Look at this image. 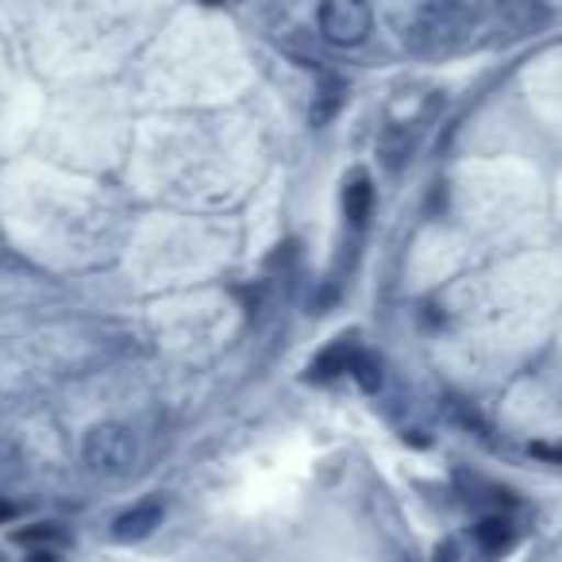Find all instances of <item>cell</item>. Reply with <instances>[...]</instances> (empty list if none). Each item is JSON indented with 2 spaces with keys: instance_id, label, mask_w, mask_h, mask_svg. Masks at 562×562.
Here are the masks:
<instances>
[{
  "instance_id": "6",
  "label": "cell",
  "mask_w": 562,
  "mask_h": 562,
  "mask_svg": "<svg viewBox=\"0 0 562 562\" xmlns=\"http://www.w3.org/2000/svg\"><path fill=\"white\" fill-rule=\"evenodd\" d=\"M344 101H347V81L344 78H324L321 86H316L313 104H308V120H313L316 127L331 124V120L339 116V109H344Z\"/></svg>"
},
{
  "instance_id": "11",
  "label": "cell",
  "mask_w": 562,
  "mask_h": 562,
  "mask_svg": "<svg viewBox=\"0 0 562 562\" xmlns=\"http://www.w3.org/2000/svg\"><path fill=\"white\" fill-rule=\"evenodd\" d=\"M431 562H459V547H454V543H439L436 554H431Z\"/></svg>"
},
{
  "instance_id": "3",
  "label": "cell",
  "mask_w": 562,
  "mask_h": 562,
  "mask_svg": "<svg viewBox=\"0 0 562 562\" xmlns=\"http://www.w3.org/2000/svg\"><path fill=\"white\" fill-rule=\"evenodd\" d=\"M321 35L336 47H355L370 35L374 27V12L367 0H321Z\"/></svg>"
},
{
  "instance_id": "10",
  "label": "cell",
  "mask_w": 562,
  "mask_h": 562,
  "mask_svg": "<svg viewBox=\"0 0 562 562\" xmlns=\"http://www.w3.org/2000/svg\"><path fill=\"white\" fill-rule=\"evenodd\" d=\"M351 378L359 382V390L362 393H378L382 390V359L378 355H370V351H355V359H351Z\"/></svg>"
},
{
  "instance_id": "12",
  "label": "cell",
  "mask_w": 562,
  "mask_h": 562,
  "mask_svg": "<svg viewBox=\"0 0 562 562\" xmlns=\"http://www.w3.org/2000/svg\"><path fill=\"white\" fill-rule=\"evenodd\" d=\"M12 516H16V508H12V501H9V497H0V524H9Z\"/></svg>"
},
{
  "instance_id": "7",
  "label": "cell",
  "mask_w": 562,
  "mask_h": 562,
  "mask_svg": "<svg viewBox=\"0 0 562 562\" xmlns=\"http://www.w3.org/2000/svg\"><path fill=\"white\" fill-rule=\"evenodd\" d=\"M344 212L351 224H367L370 212H374V186H370L367 173H359V178L347 181L344 189Z\"/></svg>"
},
{
  "instance_id": "2",
  "label": "cell",
  "mask_w": 562,
  "mask_h": 562,
  "mask_svg": "<svg viewBox=\"0 0 562 562\" xmlns=\"http://www.w3.org/2000/svg\"><path fill=\"white\" fill-rule=\"evenodd\" d=\"M135 454H139V443H135L132 428H124V424H97V428H89L86 443H81L86 467L104 477L127 474L135 467Z\"/></svg>"
},
{
  "instance_id": "13",
  "label": "cell",
  "mask_w": 562,
  "mask_h": 562,
  "mask_svg": "<svg viewBox=\"0 0 562 562\" xmlns=\"http://www.w3.org/2000/svg\"><path fill=\"white\" fill-rule=\"evenodd\" d=\"M27 562H58V559L50 551H32V554H27Z\"/></svg>"
},
{
  "instance_id": "1",
  "label": "cell",
  "mask_w": 562,
  "mask_h": 562,
  "mask_svg": "<svg viewBox=\"0 0 562 562\" xmlns=\"http://www.w3.org/2000/svg\"><path fill=\"white\" fill-rule=\"evenodd\" d=\"M474 35V9L467 0H428L408 24V50L420 58H447Z\"/></svg>"
},
{
  "instance_id": "8",
  "label": "cell",
  "mask_w": 562,
  "mask_h": 562,
  "mask_svg": "<svg viewBox=\"0 0 562 562\" xmlns=\"http://www.w3.org/2000/svg\"><path fill=\"white\" fill-rule=\"evenodd\" d=\"M474 539L485 554H501L513 543V524H508L505 516H485V520L474 524Z\"/></svg>"
},
{
  "instance_id": "9",
  "label": "cell",
  "mask_w": 562,
  "mask_h": 562,
  "mask_svg": "<svg viewBox=\"0 0 562 562\" xmlns=\"http://www.w3.org/2000/svg\"><path fill=\"white\" fill-rule=\"evenodd\" d=\"M351 359H355V347H347V344H331L328 351L316 355V362H313V378H316V382H328V378L351 374Z\"/></svg>"
},
{
  "instance_id": "4",
  "label": "cell",
  "mask_w": 562,
  "mask_h": 562,
  "mask_svg": "<svg viewBox=\"0 0 562 562\" xmlns=\"http://www.w3.org/2000/svg\"><path fill=\"white\" fill-rule=\"evenodd\" d=\"M166 508L158 505V501H139V505L124 508V513L112 520V539H120V543H139V539H147L150 531L162 524Z\"/></svg>"
},
{
  "instance_id": "5",
  "label": "cell",
  "mask_w": 562,
  "mask_h": 562,
  "mask_svg": "<svg viewBox=\"0 0 562 562\" xmlns=\"http://www.w3.org/2000/svg\"><path fill=\"white\" fill-rule=\"evenodd\" d=\"M497 24L505 35L520 40V35H531L547 24V9L539 0H497Z\"/></svg>"
},
{
  "instance_id": "14",
  "label": "cell",
  "mask_w": 562,
  "mask_h": 562,
  "mask_svg": "<svg viewBox=\"0 0 562 562\" xmlns=\"http://www.w3.org/2000/svg\"><path fill=\"white\" fill-rule=\"evenodd\" d=\"M0 562H9V559H4V554H0Z\"/></svg>"
}]
</instances>
